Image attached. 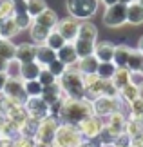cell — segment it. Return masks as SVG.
Wrapping results in <instances>:
<instances>
[{"instance_id":"15","label":"cell","mask_w":143,"mask_h":147,"mask_svg":"<svg viewBox=\"0 0 143 147\" xmlns=\"http://www.w3.org/2000/svg\"><path fill=\"white\" fill-rule=\"evenodd\" d=\"M36 56V44H31V42H26V44H20L16 46V55L15 58L22 62V64H27V62H33Z\"/></svg>"},{"instance_id":"51","label":"cell","mask_w":143,"mask_h":147,"mask_svg":"<svg viewBox=\"0 0 143 147\" xmlns=\"http://www.w3.org/2000/svg\"><path fill=\"white\" fill-rule=\"evenodd\" d=\"M122 4H130V2H134V0H120Z\"/></svg>"},{"instance_id":"18","label":"cell","mask_w":143,"mask_h":147,"mask_svg":"<svg viewBox=\"0 0 143 147\" xmlns=\"http://www.w3.org/2000/svg\"><path fill=\"white\" fill-rule=\"evenodd\" d=\"M127 24H130V26H141L143 24V5L138 0L127 4Z\"/></svg>"},{"instance_id":"33","label":"cell","mask_w":143,"mask_h":147,"mask_svg":"<svg viewBox=\"0 0 143 147\" xmlns=\"http://www.w3.org/2000/svg\"><path fill=\"white\" fill-rule=\"evenodd\" d=\"M26 9H27V13H29L31 18H36L40 13H44V11L47 9V4H45V0H27Z\"/></svg>"},{"instance_id":"45","label":"cell","mask_w":143,"mask_h":147,"mask_svg":"<svg viewBox=\"0 0 143 147\" xmlns=\"http://www.w3.org/2000/svg\"><path fill=\"white\" fill-rule=\"evenodd\" d=\"M0 147H15V140H9V138H0Z\"/></svg>"},{"instance_id":"10","label":"cell","mask_w":143,"mask_h":147,"mask_svg":"<svg viewBox=\"0 0 143 147\" xmlns=\"http://www.w3.org/2000/svg\"><path fill=\"white\" fill-rule=\"evenodd\" d=\"M24 107H26V111H27V116H29V118H35V120H38V122L51 115L49 104L42 96H27Z\"/></svg>"},{"instance_id":"7","label":"cell","mask_w":143,"mask_h":147,"mask_svg":"<svg viewBox=\"0 0 143 147\" xmlns=\"http://www.w3.org/2000/svg\"><path fill=\"white\" fill-rule=\"evenodd\" d=\"M103 24L107 27H112V29H116V27H122L127 24V4H112L105 7V13H103Z\"/></svg>"},{"instance_id":"8","label":"cell","mask_w":143,"mask_h":147,"mask_svg":"<svg viewBox=\"0 0 143 147\" xmlns=\"http://www.w3.org/2000/svg\"><path fill=\"white\" fill-rule=\"evenodd\" d=\"M2 94L7 96L13 104L24 105L26 100H27V94H26V89H24V80L22 78H7Z\"/></svg>"},{"instance_id":"25","label":"cell","mask_w":143,"mask_h":147,"mask_svg":"<svg viewBox=\"0 0 143 147\" xmlns=\"http://www.w3.org/2000/svg\"><path fill=\"white\" fill-rule=\"evenodd\" d=\"M33 22H36L40 26H45L49 27V29H56V24H58V15L54 13L53 9H45L44 13H40L36 18H33Z\"/></svg>"},{"instance_id":"37","label":"cell","mask_w":143,"mask_h":147,"mask_svg":"<svg viewBox=\"0 0 143 147\" xmlns=\"http://www.w3.org/2000/svg\"><path fill=\"white\" fill-rule=\"evenodd\" d=\"M13 18H15V22H16V26H18L20 31L29 29L31 24H33V18L29 16L27 11H24V13H13Z\"/></svg>"},{"instance_id":"47","label":"cell","mask_w":143,"mask_h":147,"mask_svg":"<svg viewBox=\"0 0 143 147\" xmlns=\"http://www.w3.org/2000/svg\"><path fill=\"white\" fill-rule=\"evenodd\" d=\"M5 67H7V60L0 58V73H5Z\"/></svg>"},{"instance_id":"4","label":"cell","mask_w":143,"mask_h":147,"mask_svg":"<svg viewBox=\"0 0 143 147\" xmlns=\"http://www.w3.org/2000/svg\"><path fill=\"white\" fill-rule=\"evenodd\" d=\"M91 104H93V113L96 116L103 118V120L118 111L125 113V109H127V113H129V104H125L120 96H105V94H101V96L94 98Z\"/></svg>"},{"instance_id":"24","label":"cell","mask_w":143,"mask_h":147,"mask_svg":"<svg viewBox=\"0 0 143 147\" xmlns=\"http://www.w3.org/2000/svg\"><path fill=\"white\" fill-rule=\"evenodd\" d=\"M18 33H20V29H18V26H16V22H15L13 16L0 20V36H2V38H9V40H11V38L16 36Z\"/></svg>"},{"instance_id":"30","label":"cell","mask_w":143,"mask_h":147,"mask_svg":"<svg viewBox=\"0 0 143 147\" xmlns=\"http://www.w3.org/2000/svg\"><path fill=\"white\" fill-rule=\"evenodd\" d=\"M16 55V46L13 42L9 40V38H0V58L4 60H13Z\"/></svg>"},{"instance_id":"3","label":"cell","mask_w":143,"mask_h":147,"mask_svg":"<svg viewBox=\"0 0 143 147\" xmlns=\"http://www.w3.org/2000/svg\"><path fill=\"white\" fill-rule=\"evenodd\" d=\"M83 142H85V138L80 133L78 125L60 122L58 129H56V134H54V140H53V147H80Z\"/></svg>"},{"instance_id":"27","label":"cell","mask_w":143,"mask_h":147,"mask_svg":"<svg viewBox=\"0 0 143 147\" xmlns=\"http://www.w3.org/2000/svg\"><path fill=\"white\" fill-rule=\"evenodd\" d=\"M127 69L130 73H143V53L140 49H132L127 60Z\"/></svg>"},{"instance_id":"16","label":"cell","mask_w":143,"mask_h":147,"mask_svg":"<svg viewBox=\"0 0 143 147\" xmlns=\"http://www.w3.org/2000/svg\"><path fill=\"white\" fill-rule=\"evenodd\" d=\"M114 44L112 42H96L94 46V56L98 58V62H112L114 56Z\"/></svg>"},{"instance_id":"22","label":"cell","mask_w":143,"mask_h":147,"mask_svg":"<svg viewBox=\"0 0 143 147\" xmlns=\"http://www.w3.org/2000/svg\"><path fill=\"white\" fill-rule=\"evenodd\" d=\"M130 51H132V47L127 46V44H120V46L114 47L112 62L116 64V67H127V60H129Z\"/></svg>"},{"instance_id":"32","label":"cell","mask_w":143,"mask_h":147,"mask_svg":"<svg viewBox=\"0 0 143 147\" xmlns=\"http://www.w3.org/2000/svg\"><path fill=\"white\" fill-rule=\"evenodd\" d=\"M116 64L114 62H100L98 64V69H96V75L100 78H103V80H111L114 76V73H116Z\"/></svg>"},{"instance_id":"13","label":"cell","mask_w":143,"mask_h":147,"mask_svg":"<svg viewBox=\"0 0 143 147\" xmlns=\"http://www.w3.org/2000/svg\"><path fill=\"white\" fill-rule=\"evenodd\" d=\"M42 98L47 102L49 105H53V104H58V102L64 100V98H65V94H64V91H62L60 84H58V82H54V84H51V86H45V87H44V91H42Z\"/></svg>"},{"instance_id":"5","label":"cell","mask_w":143,"mask_h":147,"mask_svg":"<svg viewBox=\"0 0 143 147\" xmlns=\"http://www.w3.org/2000/svg\"><path fill=\"white\" fill-rule=\"evenodd\" d=\"M100 0H65V7L69 11V16H74L76 20H89L98 11Z\"/></svg>"},{"instance_id":"49","label":"cell","mask_w":143,"mask_h":147,"mask_svg":"<svg viewBox=\"0 0 143 147\" xmlns=\"http://www.w3.org/2000/svg\"><path fill=\"white\" fill-rule=\"evenodd\" d=\"M136 49H140L141 53H143V36H140V40H138V47Z\"/></svg>"},{"instance_id":"53","label":"cell","mask_w":143,"mask_h":147,"mask_svg":"<svg viewBox=\"0 0 143 147\" xmlns=\"http://www.w3.org/2000/svg\"><path fill=\"white\" fill-rule=\"evenodd\" d=\"M116 147H120V145H116Z\"/></svg>"},{"instance_id":"44","label":"cell","mask_w":143,"mask_h":147,"mask_svg":"<svg viewBox=\"0 0 143 147\" xmlns=\"http://www.w3.org/2000/svg\"><path fill=\"white\" fill-rule=\"evenodd\" d=\"M11 2H13V5H15V13H24V11H27L26 9L27 0H11Z\"/></svg>"},{"instance_id":"36","label":"cell","mask_w":143,"mask_h":147,"mask_svg":"<svg viewBox=\"0 0 143 147\" xmlns=\"http://www.w3.org/2000/svg\"><path fill=\"white\" fill-rule=\"evenodd\" d=\"M36 129H38V120H35V118H27V120L20 125V134H22V136L35 138Z\"/></svg>"},{"instance_id":"23","label":"cell","mask_w":143,"mask_h":147,"mask_svg":"<svg viewBox=\"0 0 143 147\" xmlns=\"http://www.w3.org/2000/svg\"><path fill=\"white\" fill-rule=\"evenodd\" d=\"M42 71V65L38 62H27V64H22V71H20V78L22 80H38V75Z\"/></svg>"},{"instance_id":"31","label":"cell","mask_w":143,"mask_h":147,"mask_svg":"<svg viewBox=\"0 0 143 147\" xmlns=\"http://www.w3.org/2000/svg\"><path fill=\"white\" fill-rule=\"evenodd\" d=\"M120 98H122L125 104H130L132 100L140 98V89H138V86L130 82L125 87H122V89H120Z\"/></svg>"},{"instance_id":"19","label":"cell","mask_w":143,"mask_h":147,"mask_svg":"<svg viewBox=\"0 0 143 147\" xmlns=\"http://www.w3.org/2000/svg\"><path fill=\"white\" fill-rule=\"evenodd\" d=\"M98 58H96L94 55H91V56H83V58H78V62L74 64V67L82 73V75H94L96 69H98Z\"/></svg>"},{"instance_id":"38","label":"cell","mask_w":143,"mask_h":147,"mask_svg":"<svg viewBox=\"0 0 143 147\" xmlns=\"http://www.w3.org/2000/svg\"><path fill=\"white\" fill-rule=\"evenodd\" d=\"M143 116V100L136 98L129 104V115L127 118H141Z\"/></svg>"},{"instance_id":"9","label":"cell","mask_w":143,"mask_h":147,"mask_svg":"<svg viewBox=\"0 0 143 147\" xmlns=\"http://www.w3.org/2000/svg\"><path fill=\"white\" fill-rule=\"evenodd\" d=\"M103 127H105V120L100 118V116H96V115H91V116H87L85 120H82L78 123V129H80V133L83 134L85 140L98 138L100 133L103 131Z\"/></svg>"},{"instance_id":"14","label":"cell","mask_w":143,"mask_h":147,"mask_svg":"<svg viewBox=\"0 0 143 147\" xmlns=\"http://www.w3.org/2000/svg\"><path fill=\"white\" fill-rule=\"evenodd\" d=\"M56 58H58L60 62H64L67 67L74 65L78 62V53H76V49H74V44L67 42L64 47H60L58 51H56Z\"/></svg>"},{"instance_id":"48","label":"cell","mask_w":143,"mask_h":147,"mask_svg":"<svg viewBox=\"0 0 143 147\" xmlns=\"http://www.w3.org/2000/svg\"><path fill=\"white\" fill-rule=\"evenodd\" d=\"M100 2H103L105 7H109V5H112V4H118L120 0H100Z\"/></svg>"},{"instance_id":"34","label":"cell","mask_w":143,"mask_h":147,"mask_svg":"<svg viewBox=\"0 0 143 147\" xmlns=\"http://www.w3.org/2000/svg\"><path fill=\"white\" fill-rule=\"evenodd\" d=\"M65 44H67V40L56 29H53V31L49 33V36L45 38V46H49L51 49H54V51H58L60 47H64Z\"/></svg>"},{"instance_id":"1","label":"cell","mask_w":143,"mask_h":147,"mask_svg":"<svg viewBox=\"0 0 143 147\" xmlns=\"http://www.w3.org/2000/svg\"><path fill=\"white\" fill-rule=\"evenodd\" d=\"M94 115L93 113V104L87 98H64L60 109V122L74 123L78 125L82 120L87 116Z\"/></svg>"},{"instance_id":"6","label":"cell","mask_w":143,"mask_h":147,"mask_svg":"<svg viewBox=\"0 0 143 147\" xmlns=\"http://www.w3.org/2000/svg\"><path fill=\"white\" fill-rule=\"evenodd\" d=\"M60 125V120L56 116H45L44 120L38 122V129L35 133V140L38 145H53L56 129Z\"/></svg>"},{"instance_id":"52","label":"cell","mask_w":143,"mask_h":147,"mask_svg":"<svg viewBox=\"0 0 143 147\" xmlns=\"http://www.w3.org/2000/svg\"><path fill=\"white\" fill-rule=\"evenodd\" d=\"M138 2H140V4H141V5H143V0H138Z\"/></svg>"},{"instance_id":"42","label":"cell","mask_w":143,"mask_h":147,"mask_svg":"<svg viewBox=\"0 0 143 147\" xmlns=\"http://www.w3.org/2000/svg\"><path fill=\"white\" fill-rule=\"evenodd\" d=\"M47 69L51 71V73H53V75L56 76V78H60L62 75H64V73L67 71V65L64 64V62H60L58 58H56V60H53V62H51V64L47 65Z\"/></svg>"},{"instance_id":"39","label":"cell","mask_w":143,"mask_h":147,"mask_svg":"<svg viewBox=\"0 0 143 147\" xmlns=\"http://www.w3.org/2000/svg\"><path fill=\"white\" fill-rule=\"evenodd\" d=\"M20 71H22V62H18L16 58L7 62V67H5V75L9 78H20Z\"/></svg>"},{"instance_id":"20","label":"cell","mask_w":143,"mask_h":147,"mask_svg":"<svg viewBox=\"0 0 143 147\" xmlns=\"http://www.w3.org/2000/svg\"><path fill=\"white\" fill-rule=\"evenodd\" d=\"M4 116L7 118L9 122L16 123L18 127L27 120V118H29V116H27V111H26V107H24V105H11L9 109L4 113Z\"/></svg>"},{"instance_id":"43","label":"cell","mask_w":143,"mask_h":147,"mask_svg":"<svg viewBox=\"0 0 143 147\" xmlns=\"http://www.w3.org/2000/svg\"><path fill=\"white\" fill-rule=\"evenodd\" d=\"M36 140L35 138H31V136H20L18 138H15V147H36Z\"/></svg>"},{"instance_id":"17","label":"cell","mask_w":143,"mask_h":147,"mask_svg":"<svg viewBox=\"0 0 143 147\" xmlns=\"http://www.w3.org/2000/svg\"><path fill=\"white\" fill-rule=\"evenodd\" d=\"M53 60H56V51L51 49L49 46H45V44H38V46H36L35 62H38L42 67H47Z\"/></svg>"},{"instance_id":"35","label":"cell","mask_w":143,"mask_h":147,"mask_svg":"<svg viewBox=\"0 0 143 147\" xmlns=\"http://www.w3.org/2000/svg\"><path fill=\"white\" fill-rule=\"evenodd\" d=\"M24 89H26L27 96H42L44 86L38 80H26L24 82Z\"/></svg>"},{"instance_id":"54","label":"cell","mask_w":143,"mask_h":147,"mask_svg":"<svg viewBox=\"0 0 143 147\" xmlns=\"http://www.w3.org/2000/svg\"><path fill=\"white\" fill-rule=\"evenodd\" d=\"M0 38H2V36H0Z\"/></svg>"},{"instance_id":"26","label":"cell","mask_w":143,"mask_h":147,"mask_svg":"<svg viewBox=\"0 0 143 147\" xmlns=\"http://www.w3.org/2000/svg\"><path fill=\"white\" fill-rule=\"evenodd\" d=\"M53 31V29H49V27H45V26H40L36 24V22H33L31 27H29V33H31V40L33 44H45V38L49 36V33Z\"/></svg>"},{"instance_id":"50","label":"cell","mask_w":143,"mask_h":147,"mask_svg":"<svg viewBox=\"0 0 143 147\" xmlns=\"http://www.w3.org/2000/svg\"><path fill=\"white\" fill-rule=\"evenodd\" d=\"M138 89H140V98L143 100V84H140V86H138Z\"/></svg>"},{"instance_id":"46","label":"cell","mask_w":143,"mask_h":147,"mask_svg":"<svg viewBox=\"0 0 143 147\" xmlns=\"http://www.w3.org/2000/svg\"><path fill=\"white\" fill-rule=\"evenodd\" d=\"M7 75L5 73H0V94H2V91H4V86H5V82H7Z\"/></svg>"},{"instance_id":"21","label":"cell","mask_w":143,"mask_h":147,"mask_svg":"<svg viewBox=\"0 0 143 147\" xmlns=\"http://www.w3.org/2000/svg\"><path fill=\"white\" fill-rule=\"evenodd\" d=\"M76 38H83V40H93L96 42L98 38V27L89 20H82L80 22V29H78V36Z\"/></svg>"},{"instance_id":"41","label":"cell","mask_w":143,"mask_h":147,"mask_svg":"<svg viewBox=\"0 0 143 147\" xmlns=\"http://www.w3.org/2000/svg\"><path fill=\"white\" fill-rule=\"evenodd\" d=\"M15 13V5L11 0H0V20L9 18Z\"/></svg>"},{"instance_id":"12","label":"cell","mask_w":143,"mask_h":147,"mask_svg":"<svg viewBox=\"0 0 143 147\" xmlns=\"http://www.w3.org/2000/svg\"><path fill=\"white\" fill-rule=\"evenodd\" d=\"M78 29H80V20H76L74 16L62 18V20H58V24H56V31H58L67 42H74V40H76Z\"/></svg>"},{"instance_id":"29","label":"cell","mask_w":143,"mask_h":147,"mask_svg":"<svg viewBox=\"0 0 143 147\" xmlns=\"http://www.w3.org/2000/svg\"><path fill=\"white\" fill-rule=\"evenodd\" d=\"M130 75H132V73H130L127 67H118L116 73H114V76L111 78V82L118 89H122V87L127 86V84H130Z\"/></svg>"},{"instance_id":"28","label":"cell","mask_w":143,"mask_h":147,"mask_svg":"<svg viewBox=\"0 0 143 147\" xmlns=\"http://www.w3.org/2000/svg\"><path fill=\"white\" fill-rule=\"evenodd\" d=\"M73 44H74V49H76V53H78V58H83V56L94 55V46H96V42H93V40H83V38H76Z\"/></svg>"},{"instance_id":"11","label":"cell","mask_w":143,"mask_h":147,"mask_svg":"<svg viewBox=\"0 0 143 147\" xmlns=\"http://www.w3.org/2000/svg\"><path fill=\"white\" fill-rule=\"evenodd\" d=\"M125 127H127V115L123 111H118L105 118V131L111 136H114V140L125 133Z\"/></svg>"},{"instance_id":"2","label":"cell","mask_w":143,"mask_h":147,"mask_svg":"<svg viewBox=\"0 0 143 147\" xmlns=\"http://www.w3.org/2000/svg\"><path fill=\"white\" fill-rule=\"evenodd\" d=\"M58 84L65 98H85V82L83 75L74 65H69L67 71L58 78Z\"/></svg>"},{"instance_id":"40","label":"cell","mask_w":143,"mask_h":147,"mask_svg":"<svg viewBox=\"0 0 143 147\" xmlns=\"http://www.w3.org/2000/svg\"><path fill=\"white\" fill-rule=\"evenodd\" d=\"M38 82L45 87V86H51V84L58 82V78H56L53 73L47 69V67H42V71H40V75H38Z\"/></svg>"}]
</instances>
